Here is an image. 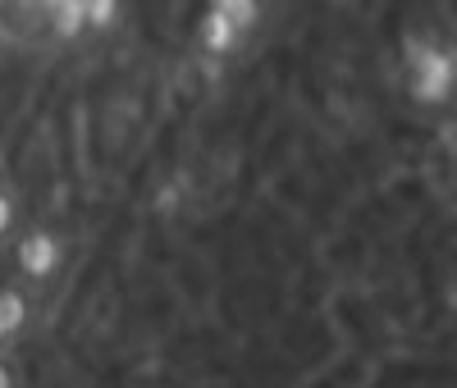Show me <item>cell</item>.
<instances>
[{
	"instance_id": "cell-5",
	"label": "cell",
	"mask_w": 457,
	"mask_h": 388,
	"mask_svg": "<svg viewBox=\"0 0 457 388\" xmlns=\"http://www.w3.org/2000/svg\"><path fill=\"white\" fill-rule=\"evenodd\" d=\"M23 325H28V293L14 279H0V329H5V338H10Z\"/></svg>"
},
{
	"instance_id": "cell-3",
	"label": "cell",
	"mask_w": 457,
	"mask_h": 388,
	"mask_svg": "<svg viewBox=\"0 0 457 388\" xmlns=\"http://www.w3.org/2000/svg\"><path fill=\"white\" fill-rule=\"evenodd\" d=\"M247 42V37L228 23L220 10H206L202 19H197V46H202V55H215V60H228L238 46Z\"/></svg>"
},
{
	"instance_id": "cell-7",
	"label": "cell",
	"mask_w": 457,
	"mask_h": 388,
	"mask_svg": "<svg viewBox=\"0 0 457 388\" xmlns=\"http://www.w3.org/2000/svg\"><path fill=\"white\" fill-rule=\"evenodd\" d=\"M83 14L92 28H110L114 14H120V0H83Z\"/></svg>"
},
{
	"instance_id": "cell-2",
	"label": "cell",
	"mask_w": 457,
	"mask_h": 388,
	"mask_svg": "<svg viewBox=\"0 0 457 388\" xmlns=\"http://www.w3.org/2000/svg\"><path fill=\"white\" fill-rule=\"evenodd\" d=\"M10 260H14V275L19 279H32V284H42L51 279L55 269L64 265V238L51 228V224H28L14 247H10Z\"/></svg>"
},
{
	"instance_id": "cell-10",
	"label": "cell",
	"mask_w": 457,
	"mask_h": 388,
	"mask_svg": "<svg viewBox=\"0 0 457 388\" xmlns=\"http://www.w3.org/2000/svg\"><path fill=\"white\" fill-rule=\"evenodd\" d=\"M0 343H5V329H0Z\"/></svg>"
},
{
	"instance_id": "cell-1",
	"label": "cell",
	"mask_w": 457,
	"mask_h": 388,
	"mask_svg": "<svg viewBox=\"0 0 457 388\" xmlns=\"http://www.w3.org/2000/svg\"><path fill=\"white\" fill-rule=\"evenodd\" d=\"M407 96L426 110H444L453 101L457 87V64L448 46L421 42V37H407Z\"/></svg>"
},
{
	"instance_id": "cell-6",
	"label": "cell",
	"mask_w": 457,
	"mask_h": 388,
	"mask_svg": "<svg viewBox=\"0 0 457 388\" xmlns=\"http://www.w3.org/2000/svg\"><path fill=\"white\" fill-rule=\"evenodd\" d=\"M211 10H220L228 23L247 37L256 28V19H261V0H211Z\"/></svg>"
},
{
	"instance_id": "cell-8",
	"label": "cell",
	"mask_w": 457,
	"mask_h": 388,
	"mask_svg": "<svg viewBox=\"0 0 457 388\" xmlns=\"http://www.w3.org/2000/svg\"><path fill=\"white\" fill-rule=\"evenodd\" d=\"M14 224H19V206H14L10 192H0V238H5V233H14Z\"/></svg>"
},
{
	"instance_id": "cell-9",
	"label": "cell",
	"mask_w": 457,
	"mask_h": 388,
	"mask_svg": "<svg viewBox=\"0 0 457 388\" xmlns=\"http://www.w3.org/2000/svg\"><path fill=\"white\" fill-rule=\"evenodd\" d=\"M0 388H14V370H10L5 357H0Z\"/></svg>"
},
{
	"instance_id": "cell-4",
	"label": "cell",
	"mask_w": 457,
	"mask_h": 388,
	"mask_svg": "<svg viewBox=\"0 0 457 388\" xmlns=\"http://www.w3.org/2000/svg\"><path fill=\"white\" fill-rule=\"evenodd\" d=\"M42 5H46V14H51L55 37H64V42H73V37H83V28H87L83 0H42Z\"/></svg>"
},
{
	"instance_id": "cell-11",
	"label": "cell",
	"mask_w": 457,
	"mask_h": 388,
	"mask_svg": "<svg viewBox=\"0 0 457 388\" xmlns=\"http://www.w3.org/2000/svg\"><path fill=\"white\" fill-rule=\"evenodd\" d=\"M0 5H5V0H0Z\"/></svg>"
}]
</instances>
